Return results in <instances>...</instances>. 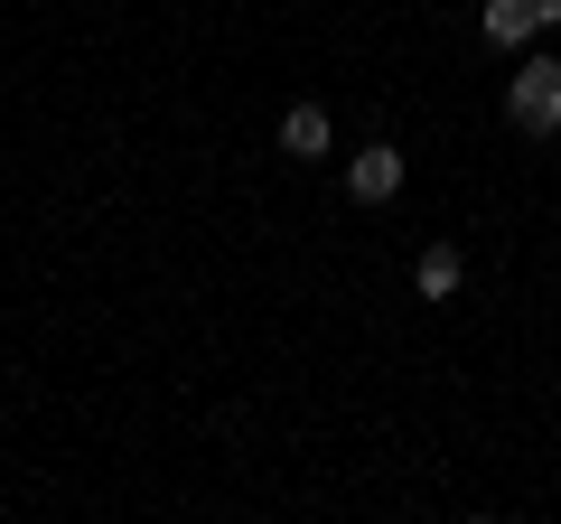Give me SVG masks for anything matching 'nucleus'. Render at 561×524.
I'll use <instances>...</instances> for the list:
<instances>
[{"instance_id": "1", "label": "nucleus", "mask_w": 561, "mask_h": 524, "mask_svg": "<svg viewBox=\"0 0 561 524\" xmlns=\"http://www.w3.org/2000/svg\"><path fill=\"white\" fill-rule=\"evenodd\" d=\"M505 122L515 132H561V57H534V66H515V84H505Z\"/></svg>"}, {"instance_id": "2", "label": "nucleus", "mask_w": 561, "mask_h": 524, "mask_svg": "<svg viewBox=\"0 0 561 524\" xmlns=\"http://www.w3.org/2000/svg\"><path fill=\"white\" fill-rule=\"evenodd\" d=\"M346 197H356V206H383V197H402V150H393V141L356 150V160H346Z\"/></svg>"}, {"instance_id": "3", "label": "nucleus", "mask_w": 561, "mask_h": 524, "mask_svg": "<svg viewBox=\"0 0 561 524\" xmlns=\"http://www.w3.org/2000/svg\"><path fill=\"white\" fill-rule=\"evenodd\" d=\"M328 141H337L328 103H290V113H280V150H290V160H328Z\"/></svg>"}, {"instance_id": "4", "label": "nucleus", "mask_w": 561, "mask_h": 524, "mask_svg": "<svg viewBox=\"0 0 561 524\" xmlns=\"http://www.w3.org/2000/svg\"><path fill=\"white\" fill-rule=\"evenodd\" d=\"M459 282H468L459 243H421V262H412V291H421V300H449Z\"/></svg>"}, {"instance_id": "5", "label": "nucleus", "mask_w": 561, "mask_h": 524, "mask_svg": "<svg viewBox=\"0 0 561 524\" xmlns=\"http://www.w3.org/2000/svg\"><path fill=\"white\" fill-rule=\"evenodd\" d=\"M478 29H486L496 47H524V38H542V10H534V0H486Z\"/></svg>"}, {"instance_id": "6", "label": "nucleus", "mask_w": 561, "mask_h": 524, "mask_svg": "<svg viewBox=\"0 0 561 524\" xmlns=\"http://www.w3.org/2000/svg\"><path fill=\"white\" fill-rule=\"evenodd\" d=\"M534 10H542V29H552V20H561V0H534Z\"/></svg>"}]
</instances>
